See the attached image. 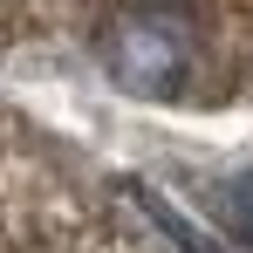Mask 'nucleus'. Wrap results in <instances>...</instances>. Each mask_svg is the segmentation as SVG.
Instances as JSON below:
<instances>
[{
  "label": "nucleus",
  "instance_id": "nucleus-1",
  "mask_svg": "<svg viewBox=\"0 0 253 253\" xmlns=\"http://www.w3.org/2000/svg\"><path fill=\"white\" fill-rule=\"evenodd\" d=\"M96 69L110 76V89H124L137 103H171L199 69V21L171 0L117 7L96 28Z\"/></svg>",
  "mask_w": 253,
  "mask_h": 253
},
{
  "label": "nucleus",
  "instance_id": "nucleus-2",
  "mask_svg": "<svg viewBox=\"0 0 253 253\" xmlns=\"http://www.w3.org/2000/svg\"><path fill=\"white\" fill-rule=\"evenodd\" d=\"M212 212H219V226H226L233 240H247V247H253V171L219 178V185H212Z\"/></svg>",
  "mask_w": 253,
  "mask_h": 253
}]
</instances>
